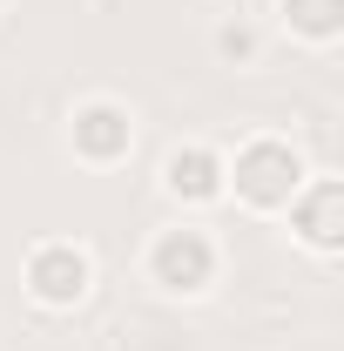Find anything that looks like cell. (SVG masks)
I'll list each match as a JSON object with an SVG mask.
<instances>
[{"label":"cell","instance_id":"cell-6","mask_svg":"<svg viewBox=\"0 0 344 351\" xmlns=\"http://www.w3.org/2000/svg\"><path fill=\"white\" fill-rule=\"evenodd\" d=\"M297 223H304V237H310L317 250H338V182H317L310 203L297 210Z\"/></svg>","mask_w":344,"mask_h":351},{"label":"cell","instance_id":"cell-1","mask_svg":"<svg viewBox=\"0 0 344 351\" xmlns=\"http://www.w3.org/2000/svg\"><path fill=\"white\" fill-rule=\"evenodd\" d=\"M230 182L243 203L257 210H277V203H297V182H304V162L284 149V142H250L236 162H230Z\"/></svg>","mask_w":344,"mask_h":351},{"label":"cell","instance_id":"cell-8","mask_svg":"<svg viewBox=\"0 0 344 351\" xmlns=\"http://www.w3.org/2000/svg\"><path fill=\"white\" fill-rule=\"evenodd\" d=\"M216 54L243 61V54H250V27H223V34H216Z\"/></svg>","mask_w":344,"mask_h":351},{"label":"cell","instance_id":"cell-3","mask_svg":"<svg viewBox=\"0 0 344 351\" xmlns=\"http://www.w3.org/2000/svg\"><path fill=\"white\" fill-rule=\"evenodd\" d=\"M27 291H34L41 304H82L88 257L75 250V243H41V250L27 257Z\"/></svg>","mask_w":344,"mask_h":351},{"label":"cell","instance_id":"cell-5","mask_svg":"<svg viewBox=\"0 0 344 351\" xmlns=\"http://www.w3.org/2000/svg\"><path fill=\"white\" fill-rule=\"evenodd\" d=\"M162 176H169V189L182 203H210L216 189H223V162H216L210 149H175Z\"/></svg>","mask_w":344,"mask_h":351},{"label":"cell","instance_id":"cell-2","mask_svg":"<svg viewBox=\"0 0 344 351\" xmlns=\"http://www.w3.org/2000/svg\"><path fill=\"white\" fill-rule=\"evenodd\" d=\"M149 270H156V284H169V291H203L216 270V250L203 230H169L156 250H149Z\"/></svg>","mask_w":344,"mask_h":351},{"label":"cell","instance_id":"cell-7","mask_svg":"<svg viewBox=\"0 0 344 351\" xmlns=\"http://www.w3.org/2000/svg\"><path fill=\"white\" fill-rule=\"evenodd\" d=\"M284 21L324 41V34H338V21H344V0H284Z\"/></svg>","mask_w":344,"mask_h":351},{"label":"cell","instance_id":"cell-4","mask_svg":"<svg viewBox=\"0 0 344 351\" xmlns=\"http://www.w3.org/2000/svg\"><path fill=\"white\" fill-rule=\"evenodd\" d=\"M75 149H82L88 162H115V156L129 149V108H115V101H88L82 115H75Z\"/></svg>","mask_w":344,"mask_h":351}]
</instances>
